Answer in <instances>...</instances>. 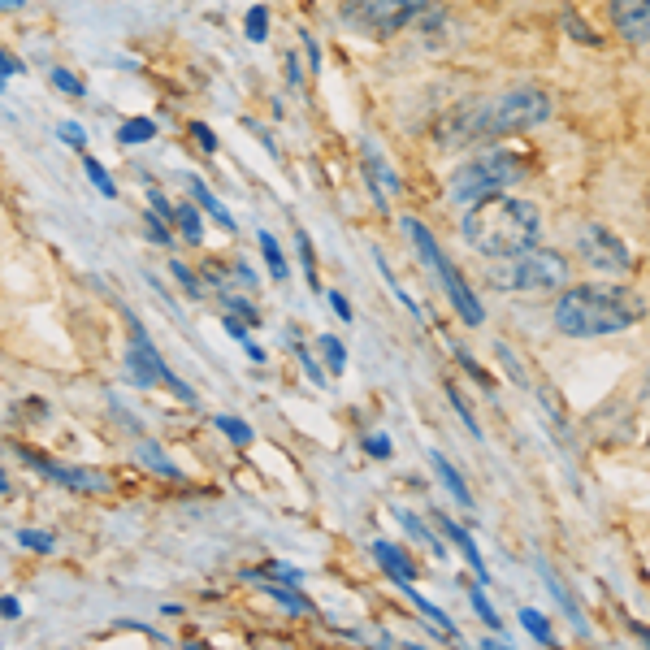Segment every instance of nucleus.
Returning <instances> with one entry per match:
<instances>
[{"label":"nucleus","instance_id":"nucleus-48","mask_svg":"<svg viewBox=\"0 0 650 650\" xmlns=\"http://www.w3.org/2000/svg\"><path fill=\"white\" fill-rule=\"evenodd\" d=\"M637 399H642L646 408H650V373H646V382H642V395H637Z\"/></svg>","mask_w":650,"mask_h":650},{"label":"nucleus","instance_id":"nucleus-36","mask_svg":"<svg viewBox=\"0 0 650 650\" xmlns=\"http://www.w3.org/2000/svg\"><path fill=\"white\" fill-rule=\"evenodd\" d=\"M169 273H174V278H178L182 286H187V295H191V299H200V278H195V273H191L187 265H182V260H174V265H169Z\"/></svg>","mask_w":650,"mask_h":650},{"label":"nucleus","instance_id":"nucleus-2","mask_svg":"<svg viewBox=\"0 0 650 650\" xmlns=\"http://www.w3.org/2000/svg\"><path fill=\"white\" fill-rule=\"evenodd\" d=\"M551 317L564 338H607V334L633 330L637 321H646V299L629 291V286L581 282V286H564L559 291Z\"/></svg>","mask_w":650,"mask_h":650},{"label":"nucleus","instance_id":"nucleus-44","mask_svg":"<svg viewBox=\"0 0 650 650\" xmlns=\"http://www.w3.org/2000/svg\"><path fill=\"white\" fill-rule=\"evenodd\" d=\"M9 74H22V61H13L5 48H0V78H9Z\"/></svg>","mask_w":650,"mask_h":650},{"label":"nucleus","instance_id":"nucleus-52","mask_svg":"<svg viewBox=\"0 0 650 650\" xmlns=\"http://www.w3.org/2000/svg\"><path fill=\"white\" fill-rule=\"evenodd\" d=\"M646 442H650V438H646Z\"/></svg>","mask_w":650,"mask_h":650},{"label":"nucleus","instance_id":"nucleus-1","mask_svg":"<svg viewBox=\"0 0 650 650\" xmlns=\"http://www.w3.org/2000/svg\"><path fill=\"white\" fill-rule=\"evenodd\" d=\"M551 117V96L542 87H507L494 100H477L455 109L447 122H442L438 139L447 148H460V143H486L494 135H516V130H533Z\"/></svg>","mask_w":650,"mask_h":650},{"label":"nucleus","instance_id":"nucleus-8","mask_svg":"<svg viewBox=\"0 0 650 650\" xmlns=\"http://www.w3.org/2000/svg\"><path fill=\"white\" fill-rule=\"evenodd\" d=\"M126 364H130V377H135L139 386H165V390H174V395H178L182 403H195V390H191V386L182 382V377L161 360V351L152 347V338L143 334V330H135V338H130Z\"/></svg>","mask_w":650,"mask_h":650},{"label":"nucleus","instance_id":"nucleus-32","mask_svg":"<svg viewBox=\"0 0 650 650\" xmlns=\"http://www.w3.org/2000/svg\"><path fill=\"white\" fill-rule=\"evenodd\" d=\"M18 542L26 546V551H39V555H48V551H52V533H44V529H22V533H18Z\"/></svg>","mask_w":650,"mask_h":650},{"label":"nucleus","instance_id":"nucleus-37","mask_svg":"<svg viewBox=\"0 0 650 650\" xmlns=\"http://www.w3.org/2000/svg\"><path fill=\"white\" fill-rule=\"evenodd\" d=\"M260 577H278L282 585H299V581H304V572L291 568V564H269L265 572H260Z\"/></svg>","mask_w":650,"mask_h":650},{"label":"nucleus","instance_id":"nucleus-40","mask_svg":"<svg viewBox=\"0 0 650 650\" xmlns=\"http://www.w3.org/2000/svg\"><path fill=\"white\" fill-rule=\"evenodd\" d=\"M364 451H369V455H382V460H386V455H390V438H386V434H369V438H364Z\"/></svg>","mask_w":650,"mask_h":650},{"label":"nucleus","instance_id":"nucleus-45","mask_svg":"<svg viewBox=\"0 0 650 650\" xmlns=\"http://www.w3.org/2000/svg\"><path fill=\"white\" fill-rule=\"evenodd\" d=\"M499 360L507 364V369H512V382H525V369H520V364L512 360V351H507V347H499Z\"/></svg>","mask_w":650,"mask_h":650},{"label":"nucleus","instance_id":"nucleus-28","mask_svg":"<svg viewBox=\"0 0 650 650\" xmlns=\"http://www.w3.org/2000/svg\"><path fill=\"white\" fill-rule=\"evenodd\" d=\"M321 356H325V364H330V373L347 369V351H343V343H338L334 334H321Z\"/></svg>","mask_w":650,"mask_h":650},{"label":"nucleus","instance_id":"nucleus-11","mask_svg":"<svg viewBox=\"0 0 650 650\" xmlns=\"http://www.w3.org/2000/svg\"><path fill=\"white\" fill-rule=\"evenodd\" d=\"M607 22L624 44H650V0H607Z\"/></svg>","mask_w":650,"mask_h":650},{"label":"nucleus","instance_id":"nucleus-23","mask_svg":"<svg viewBox=\"0 0 650 650\" xmlns=\"http://www.w3.org/2000/svg\"><path fill=\"white\" fill-rule=\"evenodd\" d=\"M148 139H156V122H148V117H130L117 130V143H148Z\"/></svg>","mask_w":650,"mask_h":650},{"label":"nucleus","instance_id":"nucleus-29","mask_svg":"<svg viewBox=\"0 0 650 650\" xmlns=\"http://www.w3.org/2000/svg\"><path fill=\"white\" fill-rule=\"evenodd\" d=\"M143 234H148L152 243H161V247L174 243V234H169V221H165L161 213H148V217H143Z\"/></svg>","mask_w":650,"mask_h":650},{"label":"nucleus","instance_id":"nucleus-39","mask_svg":"<svg viewBox=\"0 0 650 650\" xmlns=\"http://www.w3.org/2000/svg\"><path fill=\"white\" fill-rule=\"evenodd\" d=\"M455 360H460V364H464V369H468V373H473V377H477V382H486V386H490V373H486V369H481V364H477L473 356H468V351H455Z\"/></svg>","mask_w":650,"mask_h":650},{"label":"nucleus","instance_id":"nucleus-10","mask_svg":"<svg viewBox=\"0 0 650 650\" xmlns=\"http://www.w3.org/2000/svg\"><path fill=\"white\" fill-rule=\"evenodd\" d=\"M22 460L39 468L44 477H52L57 486H70V490H83V494H100V490H109V477L96 473V468H78V464H57V460H48V455H39V451H26L22 447Z\"/></svg>","mask_w":650,"mask_h":650},{"label":"nucleus","instance_id":"nucleus-24","mask_svg":"<svg viewBox=\"0 0 650 650\" xmlns=\"http://www.w3.org/2000/svg\"><path fill=\"white\" fill-rule=\"evenodd\" d=\"M395 516H399V525L408 529L416 542H425V546H429V551H434V555H442V542H434V533H429V529H425V525H421V520H416L412 512H403V507H395Z\"/></svg>","mask_w":650,"mask_h":650},{"label":"nucleus","instance_id":"nucleus-21","mask_svg":"<svg viewBox=\"0 0 650 650\" xmlns=\"http://www.w3.org/2000/svg\"><path fill=\"white\" fill-rule=\"evenodd\" d=\"M139 464H148L152 473H161V477H178V468H174V460H165V451L156 447V442H139Z\"/></svg>","mask_w":650,"mask_h":650},{"label":"nucleus","instance_id":"nucleus-5","mask_svg":"<svg viewBox=\"0 0 650 650\" xmlns=\"http://www.w3.org/2000/svg\"><path fill=\"white\" fill-rule=\"evenodd\" d=\"M525 174V156H516L512 148H486L477 161H464L447 182L451 204H477L486 195L512 187Z\"/></svg>","mask_w":650,"mask_h":650},{"label":"nucleus","instance_id":"nucleus-27","mask_svg":"<svg viewBox=\"0 0 650 650\" xmlns=\"http://www.w3.org/2000/svg\"><path fill=\"white\" fill-rule=\"evenodd\" d=\"M83 169H87L91 187H96V191L104 195V200H113V195H117V187H113V178L104 174V165H100V161H91V156H83Z\"/></svg>","mask_w":650,"mask_h":650},{"label":"nucleus","instance_id":"nucleus-51","mask_svg":"<svg viewBox=\"0 0 650 650\" xmlns=\"http://www.w3.org/2000/svg\"><path fill=\"white\" fill-rule=\"evenodd\" d=\"M646 204H650V187H646Z\"/></svg>","mask_w":650,"mask_h":650},{"label":"nucleus","instance_id":"nucleus-20","mask_svg":"<svg viewBox=\"0 0 650 650\" xmlns=\"http://www.w3.org/2000/svg\"><path fill=\"white\" fill-rule=\"evenodd\" d=\"M260 252H265V265H269L273 278L286 282V273H291V269H286V256H282V247H278V239H273L269 230H260Z\"/></svg>","mask_w":650,"mask_h":650},{"label":"nucleus","instance_id":"nucleus-26","mask_svg":"<svg viewBox=\"0 0 650 650\" xmlns=\"http://www.w3.org/2000/svg\"><path fill=\"white\" fill-rule=\"evenodd\" d=\"M265 35H269V9L252 5L247 9V39H252V44H265Z\"/></svg>","mask_w":650,"mask_h":650},{"label":"nucleus","instance_id":"nucleus-4","mask_svg":"<svg viewBox=\"0 0 650 650\" xmlns=\"http://www.w3.org/2000/svg\"><path fill=\"white\" fill-rule=\"evenodd\" d=\"M568 273L572 265L551 247H525V252H512V256H490L486 265V282L494 291H564L568 286Z\"/></svg>","mask_w":650,"mask_h":650},{"label":"nucleus","instance_id":"nucleus-49","mask_svg":"<svg viewBox=\"0 0 650 650\" xmlns=\"http://www.w3.org/2000/svg\"><path fill=\"white\" fill-rule=\"evenodd\" d=\"M0 490H9V481H5V473H0Z\"/></svg>","mask_w":650,"mask_h":650},{"label":"nucleus","instance_id":"nucleus-38","mask_svg":"<svg viewBox=\"0 0 650 650\" xmlns=\"http://www.w3.org/2000/svg\"><path fill=\"white\" fill-rule=\"evenodd\" d=\"M148 200H152V213H161V217L169 221V226H174V204H169L161 191H148Z\"/></svg>","mask_w":650,"mask_h":650},{"label":"nucleus","instance_id":"nucleus-30","mask_svg":"<svg viewBox=\"0 0 650 650\" xmlns=\"http://www.w3.org/2000/svg\"><path fill=\"white\" fill-rule=\"evenodd\" d=\"M564 31H568L572 39H577V44H590V48H598V35H594L590 26H585V22L577 18V13H572V9H564Z\"/></svg>","mask_w":650,"mask_h":650},{"label":"nucleus","instance_id":"nucleus-41","mask_svg":"<svg viewBox=\"0 0 650 650\" xmlns=\"http://www.w3.org/2000/svg\"><path fill=\"white\" fill-rule=\"evenodd\" d=\"M57 135H61L65 143H74V148H83V143H87V135H83V126H78V122H65Z\"/></svg>","mask_w":650,"mask_h":650},{"label":"nucleus","instance_id":"nucleus-33","mask_svg":"<svg viewBox=\"0 0 650 650\" xmlns=\"http://www.w3.org/2000/svg\"><path fill=\"white\" fill-rule=\"evenodd\" d=\"M52 87L65 91V96H87V91H83V78L70 74V70H52Z\"/></svg>","mask_w":650,"mask_h":650},{"label":"nucleus","instance_id":"nucleus-19","mask_svg":"<svg viewBox=\"0 0 650 650\" xmlns=\"http://www.w3.org/2000/svg\"><path fill=\"white\" fill-rule=\"evenodd\" d=\"M520 629H525L533 642H542V646H551L555 642V633H551V620L542 616V611H533V607H520Z\"/></svg>","mask_w":650,"mask_h":650},{"label":"nucleus","instance_id":"nucleus-46","mask_svg":"<svg viewBox=\"0 0 650 650\" xmlns=\"http://www.w3.org/2000/svg\"><path fill=\"white\" fill-rule=\"evenodd\" d=\"M0 616H5V620H18V616H22L18 598H0Z\"/></svg>","mask_w":650,"mask_h":650},{"label":"nucleus","instance_id":"nucleus-17","mask_svg":"<svg viewBox=\"0 0 650 650\" xmlns=\"http://www.w3.org/2000/svg\"><path fill=\"white\" fill-rule=\"evenodd\" d=\"M542 577H546V590H551L555 598H559V607H564V616L577 624V629H585V620H581V611H577V598H572L568 590H564V577L551 568V564H542Z\"/></svg>","mask_w":650,"mask_h":650},{"label":"nucleus","instance_id":"nucleus-43","mask_svg":"<svg viewBox=\"0 0 650 650\" xmlns=\"http://www.w3.org/2000/svg\"><path fill=\"white\" fill-rule=\"evenodd\" d=\"M191 130H195V139H200V148H204V152H213V148H217V135H213V130H208L204 122H195Z\"/></svg>","mask_w":650,"mask_h":650},{"label":"nucleus","instance_id":"nucleus-3","mask_svg":"<svg viewBox=\"0 0 650 650\" xmlns=\"http://www.w3.org/2000/svg\"><path fill=\"white\" fill-rule=\"evenodd\" d=\"M464 243L481 256H512L538 243L542 213L538 204L520 200V195H486V200L468 204L464 213Z\"/></svg>","mask_w":650,"mask_h":650},{"label":"nucleus","instance_id":"nucleus-18","mask_svg":"<svg viewBox=\"0 0 650 650\" xmlns=\"http://www.w3.org/2000/svg\"><path fill=\"white\" fill-rule=\"evenodd\" d=\"M265 585V594L273 598V603H282L286 611H291V616H312V603L304 594H295V590H286V585H269V581H260Z\"/></svg>","mask_w":650,"mask_h":650},{"label":"nucleus","instance_id":"nucleus-13","mask_svg":"<svg viewBox=\"0 0 650 650\" xmlns=\"http://www.w3.org/2000/svg\"><path fill=\"white\" fill-rule=\"evenodd\" d=\"M373 559L386 568V577L395 581V585H408V581L416 577V572H412V559L403 555L395 542H386V538H377V542H373Z\"/></svg>","mask_w":650,"mask_h":650},{"label":"nucleus","instance_id":"nucleus-6","mask_svg":"<svg viewBox=\"0 0 650 650\" xmlns=\"http://www.w3.org/2000/svg\"><path fill=\"white\" fill-rule=\"evenodd\" d=\"M403 230H408V239H412V247H416V256L425 260V269L434 273L438 278V286L447 291V299H451V308L460 312V317L468 321V325H481L486 321V312H481V304H477V295L468 291V282H464V273L451 265L447 256H442V247H438V239L429 234L421 221L416 217H403Z\"/></svg>","mask_w":650,"mask_h":650},{"label":"nucleus","instance_id":"nucleus-47","mask_svg":"<svg viewBox=\"0 0 650 650\" xmlns=\"http://www.w3.org/2000/svg\"><path fill=\"white\" fill-rule=\"evenodd\" d=\"M226 334H230V338H239V343H243V338H247V330H243V325H239V317H226Z\"/></svg>","mask_w":650,"mask_h":650},{"label":"nucleus","instance_id":"nucleus-16","mask_svg":"<svg viewBox=\"0 0 650 650\" xmlns=\"http://www.w3.org/2000/svg\"><path fill=\"white\" fill-rule=\"evenodd\" d=\"M429 464H434V473H438V481H442V486H447V494H451V499H455V503H460V507H473V494H468V486H464V477H460V473H455V464L447 460V455H442V451H429Z\"/></svg>","mask_w":650,"mask_h":650},{"label":"nucleus","instance_id":"nucleus-12","mask_svg":"<svg viewBox=\"0 0 650 650\" xmlns=\"http://www.w3.org/2000/svg\"><path fill=\"white\" fill-rule=\"evenodd\" d=\"M438 529H442V533H447V538L455 542V551H460V555L468 559V568H473V572H477V581H490V572H486V555H481V551H477V542H473V533H468L464 525H455V520H451V516H442V512H438Z\"/></svg>","mask_w":650,"mask_h":650},{"label":"nucleus","instance_id":"nucleus-14","mask_svg":"<svg viewBox=\"0 0 650 650\" xmlns=\"http://www.w3.org/2000/svg\"><path fill=\"white\" fill-rule=\"evenodd\" d=\"M364 169H369V182H373V200L377 204H386V195H382V187L395 195L399 191V178H395V169L386 165V156L373 148V143H364Z\"/></svg>","mask_w":650,"mask_h":650},{"label":"nucleus","instance_id":"nucleus-15","mask_svg":"<svg viewBox=\"0 0 650 650\" xmlns=\"http://www.w3.org/2000/svg\"><path fill=\"white\" fill-rule=\"evenodd\" d=\"M182 182H187V191L195 195V204H200V208H204V213H208V217H213V221H217V226H221V230H239V221H234V217L226 213V204H221V200H217V195H213V191H208V182H204V178H195V174H182Z\"/></svg>","mask_w":650,"mask_h":650},{"label":"nucleus","instance_id":"nucleus-31","mask_svg":"<svg viewBox=\"0 0 650 650\" xmlns=\"http://www.w3.org/2000/svg\"><path fill=\"white\" fill-rule=\"evenodd\" d=\"M299 256H304V278L312 291H321V278H317V256H312V243H308V234L299 230Z\"/></svg>","mask_w":650,"mask_h":650},{"label":"nucleus","instance_id":"nucleus-35","mask_svg":"<svg viewBox=\"0 0 650 650\" xmlns=\"http://www.w3.org/2000/svg\"><path fill=\"white\" fill-rule=\"evenodd\" d=\"M468 598H473V611H477V616H481V620H486V624H490V629H494V633H499V629H503V620H499V616H494V607H490V598H486V594H481V590H473V594H468Z\"/></svg>","mask_w":650,"mask_h":650},{"label":"nucleus","instance_id":"nucleus-25","mask_svg":"<svg viewBox=\"0 0 650 650\" xmlns=\"http://www.w3.org/2000/svg\"><path fill=\"white\" fill-rule=\"evenodd\" d=\"M213 425H217V429H221V434H226L230 442H239V447H247V442H252V425L239 421V416H217Z\"/></svg>","mask_w":650,"mask_h":650},{"label":"nucleus","instance_id":"nucleus-50","mask_svg":"<svg viewBox=\"0 0 650 650\" xmlns=\"http://www.w3.org/2000/svg\"><path fill=\"white\" fill-rule=\"evenodd\" d=\"M5 5H9V9H18V5H22V0H5Z\"/></svg>","mask_w":650,"mask_h":650},{"label":"nucleus","instance_id":"nucleus-34","mask_svg":"<svg viewBox=\"0 0 650 650\" xmlns=\"http://www.w3.org/2000/svg\"><path fill=\"white\" fill-rule=\"evenodd\" d=\"M447 399L455 403V412H460V421L468 425V434H473V438H481V425H477V416H473V412H468V403L460 399V390H455V386H447Z\"/></svg>","mask_w":650,"mask_h":650},{"label":"nucleus","instance_id":"nucleus-7","mask_svg":"<svg viewBox=\"0 0 650 650\" xmlns=\"http://www.w3.org/2000/svg\"><path fill=\"white\" fill-rule=\"evenodd\" d=\"M425 9L429 0H343V22L373 39H386L416 22Z\"/></svg>","mask_w":650,"mask_h":650},{"label":"nucleus","instance_id":"nucleus-22","mask_svg":"<svg viewBox=\"0 0 650 650\" xmlns=\"http://www.w3.org/2000/svg\"><path fill=\"white\" fill-rule=\"evenodd\" d=\"M174 221H178L182 239H187V243H200V234H204V221H200V213H195L191 204H174Z\"/></svg>","mask_w":650,"mask_h":650},{"label":"nucleus","instance_id":"nucleus-42","mask_svg":"<svg viewBox=\"0 0 650 650\" xmlns=\"http://www.w3.org/2000/svg\"><path fill=\"white\" fill-rule=\"evenodd\" d=\"M325 299H330V308L338 312V317H343V321H351V304H347V295H343V291H330Z\"/></svg>","mask_w":650,"mask_h":650},{"label":"nucleus","instance_id":"nucleus-9","mask_svg":"<svg viewBox=\"0 0 650 650\" xmlns=\"http://www.w3.org/2000/svg\"><path fill=\"white\" fill-rule=\"evenodd\" d=\"M577 256H581V265H590L598 273H629L633 269V252L624 247V239L611 234L607 226H598V221H585L577 230Z\"/></svg>","mask_w":650,"mask_h":650}]
</instances>
